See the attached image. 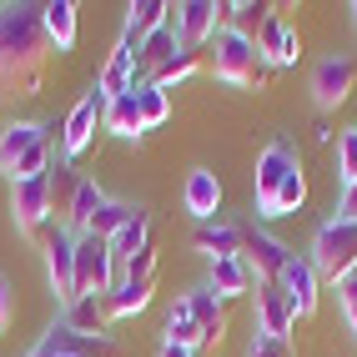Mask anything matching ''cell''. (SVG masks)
I'll return each mask as SVG.
<instances>
[{"mask_svg":"<svg viewBox=\"0 0 357 357\" xmlns=\"http://www.w3.org/2000/svg\"><path fill=\"white\" fill-rule=\"evenodd\" d=\"M10 317H15V292H10V282L0 277V332L10 327Z\"/></svg>","mask_w":357,"mask_h":357,"instance_id":"74e56055","label":"cell"},{"mask_svg":"<svg viewBox=\"0 0 357 357\" xmlns=\"http://www.w3.org/2000/svg\"><path fill=\"white\" fill-rule=\"evenodd\" d=\"M166 342H176V347H186V352H202V327L192 322V317H166Z\"/></svg>","mask_w":357,"mask_h":357,"instance_id":"d6a6232c","label":"cell"},{"mask_svg":"<svg viewBox=\"0 0 357 357\" xmlns=\"http://www.w3.org/2000/svg\"><path fill=\"white\" fill-rule=\"evenodd\" d=\"M101 121H106V96L101 91H86V96L76 101V111L66 116V126H61V161L76 166V156L91 146V136H96Z\"/></svg>","mask_w":357,"mask_h":357,"instance_id":"ba28073f","label":"cell"},{"mask_svg":"<svg viewBox=\"0 0 357 357\" xmlns=\"http://www.w3.org/2000/svg\"><path fill=\"white\" fill-rule=\"evenodd\" d=\"M0 172L15 181H36L51 172V126L36 121H10L0 131Z\"/></svg>","mask_w":357,"mask_h":357,"instance_id":"7a4b0ae2","label":"cell"},{"mask_svg":"<svg viewBox=\"0 0 357 357\" xmlns=\"http://www.w3.org/2000/svg\"><path fill=\"white\" fill-rule=\"evenodd\" d=\"M106 202H111V197H106L101 186L86 176V181H81V192H76V206H70V222H66V231H70V236L91 231V222H96V211H101Z\"/></svg>","mask_w":357,"mask_h":357,"instance_id":"484cf974","label":"cell"},{"mask_svg":"<svg viewBox=\"0 0 357 357\" xmlns=\"http://www.w3.org/2000/svg\"><path fill=\"white\" fill-rule=\"evenodd\" d=\"M357 86V61L352 56H327L317 70H312V101L317 111H337Z\"/></svg>","mask_w":357,"mask_h":357,"instance_id":"30bf717a","label":"cell"},{"mask_svg":"<svg viewBox=\"0 0 357 357\" xmlns=\"http://www.w3.org/2000/svg\"><path fill=\"white\" fill-rule=\"evenodd\" d=\"M197 247L217 261V257H242V227L236 222H222V217H211V222H197Z\"/></svg>","mask_w":357,"mask_h":357,"instance_id":"44dd1931","label":"cell"},{"mask_svg":"<svg viewBox=\"0 0 357 357\" xmlns=\"http://www.w3.org/2000/svg\"><path fill=\"white\" fill-rule=\"evenodd\" d=\"M116 287H121V272H116L111 242L81 231L76 236V292L81 297H111Z\"/></svg>","mask_w":357,"mask_h":357,"instance_id":"5b68a950","label":"cell"},{"mask_svg":"<svg viewBox=\"0 0 357 357\" xmlns=\"http://www.w3.org/2000/svg\"><path fill=\"white\" fill-rule=\"evenodd\" d=\"M81 172L70 161H51V222L66 227L70 222V206H76V192H81Z\"/></svg>","mask_w":357,"mask_h":357,"instance_id":"ffe728a7","label":"cell"},{"mask_svg":"<svg viewBox=\"0 0 357 357\" xmlns=\"http://www.w3.org/2000/svg\"><path fill=\"white\" fill-rule=\"evenodd\" d=\"M352 15H357V6H352Z\"/></svg>","mask_w":357,"mask_h":357,"instance_id":"ab89813d","label":"cell"},{"mask_svg":"<svg viewBox=\"0 0 357 357\" xmlns=\"http://www.w3.org/2000/svg\"><path fill=\"white\" fill-rule=\"evenodd\" d=\"M111 136H121V141H141L146 136V121H141V101H136V91H126V96H116L106 101V121H101Z\"/></svg>","mask_w":357,"mask_h":357,"instance_id":"603a6c76","label":"cell"},{"mask_svg":"<svg viewBox=\"0 0 357 357\" xmlns=\"http://www.w3.org/2000/svg\"><path fill=\"white\" fill-rule=\"evenodd\" d=\"M292 172H302L297 146H292L287 136L267 141V151L257 156V217H261V222H267V211H272V202H277V192H282V181H287Z\"/></svg>","mask_w":357,"mask_h":357,"instance_id":"8992f818","label":"cell"},{"mask_svg":"<svg viewBox=\"0 0 357 357\" xmlns=\"http://www.w3.org/2000/svg\"><path fill=\"white\" fill-rule=\"evenodd\" d=\"M252 282H257V277H252V267H247V257H217V261H211V282H206V287L227 302V297H247Z\"/></svg>","mask_w":357,"mask_h":357,"instance_id":"d6986e66","label":"cell"},{"mask_svg":"<svg viewBox=\"0 0 357 357\" xmlns=\"http://www.w3.org/2000/svg\"><path fill=\"white\" fill-rule=\"evenodd\" d=\"M261 6H252V0H231V6H222V26L227 31H242V36H257L261 31Z\"/></svg>","mask_w":357,"mask_h":357,"instance_id":"f1b7e54d","label":"cell"},{"mask_svg":"<svg viewBox=\"0 0 357 357\" xmlns=\"http://www.w3.org/2000/svg\"><path fill=\"white\" fill-rule=\"evenodd\" d=\"M337 217H342V222H357V181L342 186V197H337Z\"/></svg>","mask_w":357,"mask_h":357,"instance_id":"f35d334b","label":"cell"},{"mask_svg":"<svg viewBox=\"0 0 357 357\" xmlns=\"http://www.w3.org/2000/svg\"><path fill=\"white\" fill-rule=\"evenodd\" d=\"M317 267L312 261H302V257H292L287 267H282V277H277V287L287 292V302H292V312L297 317H312L317 312Z\"/></svg>","mask_w":357,"mask_h":357,"instance_id":"5bb4252c","label":"cell"},{"mask_svg":"<svg viewBox=\"0 0 357 357\" xmlns=\"http://www.w3.org/2000/svg\"><path fill=\"white\" fill-rule=\"evenodd\" d=\"M337 181L342 186L357 181V131H342L337 136Z\"/></svg>","mask_w":357,"mask_h":357,"instance_id":"836d02e7","label":"cell"},{"mask_svg":"<svg viewBox=\"0 0 357 357\" xmlns=\"http://www.w3.org/2000/svg\"><path fill=\"white\" fill-rule=\"evenodd\" d=\"M131 211H136L131 202H106V206L96 211V222H91V236H101V242H111V236H116V231H121V227L131 222Z\"/></svg>","mask_w":357,"mask_h":357,"instance_id":"f546056e","label":"cell"},{"mask_svg":"<svg viewBox=\"0 0 357 357\" xmlns=\"http://www.w3.org/2000/svg\"><path fill=\"white\" fill-rule=\"evenodd\" d=\"M51 66L40 6H0V96H36Z\"/></svg>","mask_w":357,"mask_h":357,"instance_id":"6da1fadb","label":"cell"},{"mask_svg":"<svg viewBox=\"0 0 357 357\" xmlns=\"http://www.w3.org/2000/svg\"><path fill=\"white\" fill-rule=\"evenodd\" d=\"M247 357H292V347L287 342H277V337H252V347H247Z\"/></svg>","mask_w":357,"mask_h":357,"instance_id":"8d00e7d4","label":"cell"},{"mask_svg":"<svg viewBox=\"0 0 357 357\" xmlns=\"http://www.w3.org/2000/svg\"><path fill=\"white\" fill-rule=\"evenodd\" d=\"M307 202V176L302 172H292L287 181H282V192H277V202H272V211H267V222H277V217H292V211Z\"/></svg>","mask_w":357,"mask_h":357,"instance_id":"4dcf8cb0","label":"cell"},{"mask_svg":"<svg viewBox=\"0 0 357 357\" xmlns=\"http://www.w3.org/2000/svg\"><path fill=\"white\" fill-rule=\"evenodd\" d=\"M181 202H186V211H192L197 222H211L222 211V181H217V172L197 166V172L186 176V186H181Z\"/></svg>","mask_w":357,"mask_h":357,"instance_id":"2e32d148","label":"cell"},{"mask_svg":"<svg viewBox=\"0 0 357 357\" xmlns=\"http://www.w3.org/2000/svg\"><path fill=\"white\" fill-rule=\"evenodd\" d=\"M312 267L327 282H342V277L357 272V222L332 217V222L317 227V236H312Z\"/></svg>","mask_w":357,"mask_h":357,"instance_id":"277c9868","label":"cell"},{"mask_svg":"<svg viewBox=\"0 0 357 357\" xmlns=\"http://www.w3.org/2000/svg\"><path fill=\"white\" fill-rule=\"evenodd\" d=\"M292 327H297V312H292L287 292H282L277 282H257V332H261V337L287 342Z\"/></svg>","mask_w":357,"mask_h":357,"instance_id":"4fadbf2b","label":"cell"},{"mask_svg":"<svg viewBox=\"0 0 357 357\" xmlns=\"http://www.w3.org/2000/svg\"><path fill=\"white\" fill-rule=\"evenodd\" d=\"M202 70V51H176L172 61H166L156 76H151V86H161V91H172L176 81H186V76H197Z\"/></svg>","mask_w":357,"mask_h":357,"instance_id":"83f0119b","label":"cell"},{"mask_svg":"<svg viewBox=\"0 0 357 357\" xmlns=\"http://www.w3.org/2000/svg\"><path fill=\"white\" fill-rule=\"evenodd\" d=\"M121 282H156V247H141L121 267Z\"/></svg>","mask_w":357,"mask_h":357,"instance_id":"e575fe53","label":"cell"},{"mask_svg":"<svg viewBox=\"0 0 357 357\" xmlns=\"http://www.w3.org/2000/svg\"><path fill=\"white\" fill-rule=\"evenodd\" d=\"M45 252V277H51V292H56V302H76L81 292H76V236H70L66 227H56V236L40 247Z\"/></svg>","mask_w":357,"mask_h":357,"instance_id":"9c48e42d","label":"cell"},{"mask_svg":"<svg viewBox=\"0 0 357 357\" xmlns=\"http://www.w3.org/2000/svg\"><path fill=\"white\" fill-rule=\"evenodd\" d=\"M10 217H15V231L40 242V231L51 227V172L36 176V181H15L10 186Z\"/></svg>","mask_w":357,"mask_h":357,"instance_id":"52a82bcc","label":"cell"},{"mask_svg":"<svg viewBox=\"0 0 357 357\" xmlns=\"http://www.w3.org/2000/svg\"><path fill=\"white\" fill-rule=\"evenodd\" d=\"M96 91H101L106 101H116V96H126V91H136V56L126 51V45H116V51H111V61H106V70H101Z\"/></svg>","mask_w":357,"mask_h":357,"instance_id":"d4e9b609","label":"cell"},{"mask_svg":"<svg viewBox=\"0 0 357 357\" xmlns=\"http://www.w3.org/2000/svg\"><path fill=\"white\" fill-rule=\"evenodd\" d=\"M76 10L70 0H51V6H40V26H45V40H51V51H70L76 45Z\"/></svg>","mask_w":357,"mask_h":357,"instance_id":"cb8c5ba5","label":"cell"},{"mask_svg":"<svg viewBox=\"0 0 357 357\" xmlns=\"http://www.w3.org/2000/svg\"><path fill=\"white\" fill-rule=\"evenodd\" d=\"M337 302H342V317H347V327L357 332V272L337 282Z\"/></svg>","mask_w":357,"mask_h":357,"instance_id":"d590c367","label":"cell"},{"mask_svg":"<svg viewBox=\"0 0 357 357\" xmlns=\"http://www.w3.org/2000/svg\"><path fill=\"white\" fill-rule=\"evenodd\" d=\"M61 327H66V332H81V337H106V327H111L106 297H76V302L66 307Z\"/></svg>","mask_w":357,"mask_h":357,"instance_id":"ac0fdd59","label":"cell"},{"mask_svg":"<svg viewBox=\"0 0 357 357\" xmlns=\"http://www.w3.org/2000/svg\"><path fill=\"white\" fill-rule=\"evenodd\" d=\"M141 247H151V211H146V206H136V211H131V222H126L121 231L111 236V257H116V272H121V267H126V261H131V257H136Z\"/></svg>","mask_w":357,"mask_h":357,"instance_id":"7402d4cb","label":"cell"},{"mask_svg":"<svg viewBox=\"0 0 357 357\" xmlns=\"http://www.w3.org/2000/svg\"><path fill=\"white\" fill-rule=\"evenodd\" d=\"M136 101H141V121H146V131L161 126L166 116H172V101H166V91H161V86H141V91H136Z\"/></svg>","mask_w":357,"mask_h":357,"instance_id":"1f68e13d","label":"cell"},{"mask_svg":"<svg viewBox=\"0 0 357 357\" xmlns=\"http://www.w3.org/2000/svg\"><path fill=\"white\" fill-rule=\"evenodd\" d=\"M257 51L267 56V66H297V36L287 31L282 15H267L257 31Z\"/></svg>","mask_w":357,"mask_h":357,"instance_id":"e0dca14e","label":"cell"},{"mask_svg":"<svg viewBox=\"0 0 357 357\" xmlns=\"http://www.w3.org/2000/svg\"><path fill=\"white\" fill-rule=\"evenodd\" d=\"M151 292H156V282H121L111 297H106V312H111V322L116 317H136L141 307L151 302Z\"/></svg>","mask_w":357,"mask_h":357,"instance_id":"4316f807","label":"cell"},{"mask_svg":"<svg viewBox=\"0 0 357 357\" xmlns=\"http://www.w3.org/2000/svg\"><path fill=\"white\" fill-rule=\"evenodd\" d=\"M166 20H172V6H161V0H136V6L126 10V26H121V45L136 56L141 45H146Z\"/></svg>","mask_w":357,"mask_h":357,"instance_id":"9a60e30c","label":"cell"},{"mask_svg":"<svg viewBox=\"0 0 357 357\" xmlns=\"http://www.w3.org/2000/svg\"><path fill=\"white\" fill-rule=\"evenodd\" d=\"M227 26H222V6L211 0H186L176 6V36H181V51H202L206 40H217Z\"/></svg>","mask_w":357,"mask_h":357,"instance_id":"7c38bea8","label":"cell"},{"mask_svg":"<svg viewBox=\"0 0 357 357\" xmlns=\"http://www.w3.org/2000/svg\"><path fill=\"white\" fill-rule=\"evenodd\" d=\"M242 257H247V267L257 282H277L282 267L292 261V252L277 242L272 231H261V227H242Z\"/></svg>","mask_w":357,"mask_h":357,"instance_id":"8fae6325","label":"cell"},{"mask_svg":"<svg viewBox=\"0 0 357 357\" xmlns=\"http://www.w3.org/2000/svg\"><path fill=\"white\" fill-rule=\"evenodd\" d=\"M217 76L227 86H242V91H261L272 76L267 56L257 51V36H242V31H222L217 36Z\"/></svg>","mask_w":357,"mask_h":357,"instance_id":"3957f363","label":"cell"}]
</instances>
